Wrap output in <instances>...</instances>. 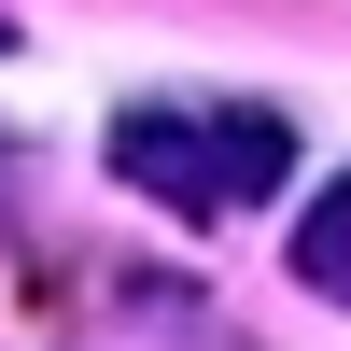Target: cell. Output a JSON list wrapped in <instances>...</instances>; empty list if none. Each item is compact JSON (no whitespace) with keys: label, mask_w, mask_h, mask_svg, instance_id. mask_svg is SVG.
Returning <instances> with one entry per match:
<instances>
[{"label":"cell","mask_w":351,"mask_h":351,"mask_svg":"<svg viewBox=\"0 0 351 351\" xmlns=\"http://www.w3.org/2000/svg\"><path fill=\"white\" fill-rule=\"evenodd\" d=\"M0 43H14V28H0Z\"/></svg>","instance_id":"obj_3"},{"label":"cell","mask_w":351,"mask_h":351,"mask_svg":"<svg viewBox=\"0 0 351 351\" xmlns=\"http://www.w3.org/2000/svg\"><path fill=\"white\" fill-rule=\"evenodd\" d=\"M295 281H309V295H337V309H351V169H337L324 197H309V225H295Z\"/></svg>","instance_id":"obj_2"},{"label":"cell","mask_w":351,"mask_h":351,"mask_svg":"<svg viewBox=\"0 0 351 351\" xmlns=\"http://www.w3.org/2000/svg\"><path fill=\"white\" fill-rule=\"evenodd\" d=\"M99 155H112L127 197H155L183 225H225V211H253V197L295 183V127L267 99H127Z\"/></svg>","instance_id":"obj_1"}]
</instances>
